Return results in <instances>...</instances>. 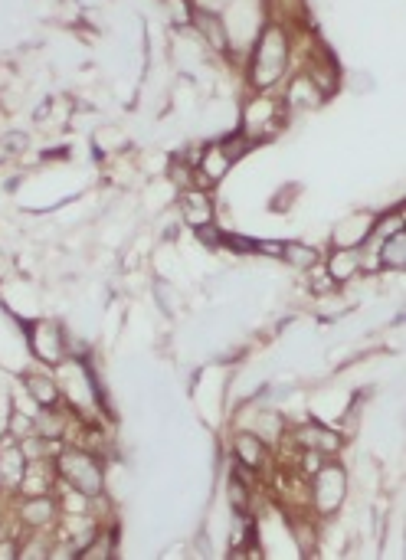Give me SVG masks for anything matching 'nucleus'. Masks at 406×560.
Instances as JSON below:
<instances>
[{
  "label": "nucleus",
  "mask_w": 406,
  "mask_h": 560,
  "mask_svg": "<svg viewBox=\"0 0 406 560\" xmlns=\"http://www.w3.org/2000/svg\"><path fill=\"white\" fill-rule=\"evenodd\" d=\"M0 475L14 488L27 479V452H23L14 439H4V443H0Z\"/></svg>",
  "instance_id": "0eeeda50"
},
{
  "label": "nucleus",
  "mask_w": 406,
  "mask_h": 560,
  "mask_svg": "<svg viewBox=\"0 0 406 560\" xmlns=\"http://www.w3.org/2000/svg\"><path fill=\"white\" fill-rule=\"evenodd\" d=\"M30 341H33V354L46 364H56L63 357V331H59L56 321H37L30 331Z\"/></svg>",
  "instance_id": "20e7f679"
},
{
  "label": "nucleus",
  "mask_w": 406,
  "mask_h": 560,
  "mask_svg": "<svg viewBox=\"0 0 406 560\" xmlns=\"http://www.w3.org/2000/svg\"><path fill=\"white\" fill-rule=\"evenodd\" d=\"M190 20H194V30L213 46V50H220V53L230 50V33H226V23L213 14V10H203V7L190 10Z\"/></svg>",
  "instance_id": "423d86ee"
},
{
  "label": "nucleus",
  "mask_w": 406,
  "mask_h": 560,
  "mask_svg": "<svg viewBox=\"0 0 406 560\" xmlns=\"http://www.w3.org/2000/svg\"><path fill=\"white\" fill-rule=\"evenodd\" d=\"M27 390L33 393V400H37L40 407H56V403H59V387H56V380L43 377V374H30V377H27Z\"/></svg>",
  "instance_id": "4468645a"
},
{
  "label": "nucleus",
  "mask_w": 406,
  "mask_h": 560,
  "mask_svg": "<svg viewBox=\"0 0 406 560\" xmlns=\"http://www.w3.org/2000/svg\"><path fill=\"white\" fill-rule=\"evenodd\" d=\"M197 168H200L203 177H207V181L217 184V181H223V174L233 168V161L226 158V151H223L220 145H210V148H203Z\"/></svg>",
  "instance_id": "9d476101"
},
{
  "label": "nucleus",
  "mask_w": 406,
  "mask_h": 560,
  "mask_svg": "<svg viewBox=\"0 0 406 560\" xmlns=\"http://www.w3.org/2000/svg\"><path fill=\"white\" fill-rule=\"evenodd\" d=\"M269 449L256 433H240L236 436V459L243 462V469H262L266 466Z\"/></svg>",
  "instance_id": "6e6552de"
},
{
  "label": "nucleus",
  "mask_w": 406,
  "mask_h": 560,
  "mask_svg": "<svg viewBox=\"0 0 406 560\" xmlns=\"http://www.w3.org/2000/svg\"><path fill=\"white\" fill-rule=\"evenodd\" d=\"M184 217L194 230L203 223H213V200L203 194V190H190L184 197Z\"/></svg>",
  "instance_id": "f8f14e48"
},
{
  "label": "nucleus",
  "mask_w": 406,
  "mask_h": 560,
  "mask_svg": "<svg viewBox=\"0 0 406 560\" xmlns=\"http://www.w3.org/2000/svg\"><path fill=\"white\" fill-rule=\"evenodd\" d=\"M253 145H256L253 135H230L226 141H220V148L226 151V158H230L233 164L240 161L246 151H253Z\"/></svg>",
  "instance_id": "a211bd4d"
},
{
  "label": "nucleus",
  "mask_w": 406,
  "mask_h": 560,
  "mask_svg": "<svg viewBox=\"0 0 406 560\" xmlns=\"http://www.w3.org/2000/svg\"><path fill=\"white\" fill-rule=\"evenodd\" d=\"M397 230H403V213H387L384 220H377L374 226H370L367 230V240H387L390 233H397Z\"/></svg>",
  "instance_id": "f3484780"
},
{
  "label": "nucleus",
  "mask_w": 406,
  "mask_h": 560,
  "mask_svg": "<svg viewBox=\"0 0 406 560\" xmlns=\"http://www.w3.org/2000/svg\"><path fill=\"white\" fill-rule=\"evenodd\" d=\"M357 269H361V256H357L354 249H338V253H334L331 262L325 266L331 282H348V279L357 276Z\"/></svg>",
  "instance_id": "9b49d317"
},
{
  "label": "nucleus",
  "mask_w": 406,
  "mask_h": 560,
  "mask_svg": "<svg viewBox=\"0 0 406 560\" xmlns=\"http://www.w3.org/2000/svg\"><path fill=\"white\" fill-rule=\"evenodd\" d=\"M380 243H384L380 246V266L403 269L406 266V236H403V230L390 233L387 240H380Z\"/></svg>",
  "instance_id": "ddd939ff"
},
{
  "label": "nucleus",
  "mask_w": 406,
  "mask_h": 560,
  "mask_svg": "<svg viewBox=\"0 0 406 560\" xmlns=\"http://www.w3.org/2000/svg\"><path fill=\"white\" fill-rule=\"evenodd\" d=\"M20 518L27 521L30 528H50L53 518H56V502H53L50 495H37V498H30V502H23Z\"/></svg>",
  "instance_id": "1a4fd4ad"
},
{
  "label": "nucleus",
  "mask_w": 406,
  "mask_h": 560,
  "mask_svg": "<svg viewBox=\"0 0 406 560\" xmlns=\"http://www.w3.org/2000/svg\"><path fill=\"white\" fill-rule=\"evenodd\" d=\"M285 66H289V37L279 23H269L259 33V43L253 50V63H249V82L256 89H269L276 82Z\"/></svg>",
  "instance_id": "f257e3e1"
},
{
  "label": "nucleus",
  "mask_w": 406,
  "mask_h": 560,
  "mask_svg": "<svg viewBox=\"0 0 406 560\" xmlns=\"http://www.w3.org/2000/svg\"><path fill=\"white\" fill-rule=\"evenodd\" d=\"M82 557H86V560H102V557H112V538L102 531V534H99V541L82 544Z\"/></svg>",
  "instance_id": "6ab92c4d"
},
{
  "label": "nucleus",
  "mask_w": 406,
  "mask_h": 560,
  "mask_svg": "<svg viewBox=\"0 0 406 560\" xmlns=\"http://www.w3.org/2000/svg\"><path fill=\"white\" fill-rule=\"evenodd\" d=\"M344 495H348V475L338 466H321L315 475V508L321 515H331V511L341 508Z\"/></svg>",
  "instance_id": "7ed1b4c3"
},
{
  "label": "nucleus",
  "mask_w": 406,
  "mask_h": 560,
  "mask_svg": "<svg viewBox=\"0 0 406 560\" xmlns=\"http://www.w3.org/2000/svg\"><path fill=\"white\" fill-rule=\"evenodd\" d=\"M226 492H230V505L236 511H246L249 508V488L240 479H230V488H226Z\"/></svg>",
  "instance_id": "aec40b11"
},
{
  "label": "nucleus",
  "mask_w": 406,
  "mask_h": 560,
  "mask_svg": "<svg viewBox=\"0 0 406 560\" xmlns=\"http://www.w3.org/2000/svg\"><path fill=\"white\" fill-rule=\"evenodd\" d=\"M282 256L295 262L298 269H312L315 262H318V253L312 246H305V243H289V246H282Z\"/></svg>",
  "instance_id": "dca6fc26"
},
{
  "label": "nucleus",
  "mask_w": 406,
  "mask_h": 560,
  "mask_svg": "<svg viewBox=\"0 0 406 560\" xmlns=\"http://www.w3.org/2000/svg\"><path fill=\"white\" fill-rule=\"evenodd\" d=\"M63 430H66V423H63V416L56 413V407H43L40 420L33 423V433H37L40 439H59Z\"/></svg>",
  "instance_id": "2eb2a0df"
},
{
  "label": "nucleus",
  "mask_w": 406,
  "mask_h": 560,
  "mask_svg": "<svg viewBox=\"0 0 406 560\" xmlns=\"http://www.w3.org/2000/svg\"><path fill=\"white\" fill-rule=\"evenodd\" d=\"M53 469H56L59 479L73 488V492H79L82 498H99L102 495L105 475H102L99 459H95L89 449H63V452H56Z\"/></svg>",
  "instance_id": "f03ea898"
},
{
  "label": "nucleus",
  "mask_w": 406,
  "mask_h": 560,
  "mask_svg": "<svg viewBox=\"0 0 406 560\" xmlns=\"http://www.w3.org/2000/svg\"><path fill=\"white\" fill-rule=\"evenodd\" d=\"M295 443L302 446V452H318V456H334L341 446V436L325 430L321 423H308L302 430H295Z\"/></svg>",
  "instance_id": "39448f33"
}]
</instances>
